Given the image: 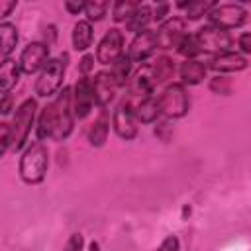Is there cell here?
Listing matches in <instances>:
<instances>
[{
  "label": "cell",
  "instance_id": "22",
  "mask_svg": "<svg viewBox=\"0 0 251 251\" xmlns=\"http://www.w3.org/2000/svg\"><path fill=\"white\" fill-rule=\"evenodd\" d=\"M16 43H18V29L12 24L2 22L0 24V57H2V61L8 59V55L14 51Z\"/></svg>",
  "mask_w": 251,
  "mask_h": 251
},
{
  "label": "cell",
  "instance_id": "37",
  "mask_svg": "<svg viewBox=\"0 0 251 251\" xmlns=\"http://www.w3.org/2000/svg\"><path fill=\"white\" fill-rule=\"evenodd\" d=\"M16 8V2H0V18H6Z\"/></svg>",
  "mask_w": 251,
  "mask_h": 251
},
{
  "label": "cell",
  "instance_id": "5",
  "mask_svg": "<svg viewBox=\"0 0 251 251\" xmlns=\"http://www.w3.org/2000/svg\"><path fill=\"white\" fill-rule=\"evenodd\" d=\"M159 110L167 118H182L188 112V94L182 84H169L159 96Z\"/></svg>",
  "mask_w": 251,
  "mask_h": 251
},
{
  "label": "cell",
  "instance_id": "8",
  "mask_svg": "<svg viewBox=\"0 0 251 251\" xmlns=\"http://www.w3.org/2000/svg\"><path fill=\"white\" fill-rule=\"evenodd\" d=\"M124 57V35L118 27L106 31L96 49V61L102 65H114Z\"/></svg>",
  "mask_w": 251,
  "mask_h": 251
},
{
  "label": "cell",
  "instance_id": "33",
  "mask_svg": "<svg viewBox=\"0 0 251 251\" xmlns=\"http://www.w3.org/2000/svg\"><path fill=\"white\" fill-rule=\"evenodd\" d=\"M92 67H94V57L92 55H84L82 59H80V65H78V71L86 76L90 71H92Z\"/></svg>",
  "mask_w": 251,
  "mask_h": 251
},
{
  "label": "cell",
  "instance_id": "25",
  "mask_svg": "<svg viewBox=\"0 0 251 251\" xmlns=\"http://www.w3.org/2000/svg\"><path fill=\"white\" fill-rule=\"evenodd\" d=\"M176 6L186 12L188 20H200L202 16H208L216 4L214 2H178Z\"/></svg>",
  "mask_w": 251,
  "mask_h": 251
},
{
  "label": "cell",
  "instance_id": "36",
  "mask_svg": "<svg viewBox=\"0 0 251 251\" xmlns=\"http://www.w3.org/2000/svg\"><path fill=\"white\" fill-rule=\"evenodd\" d=\"M84 6L86 4H82V2H65V8H67V12H71V14H78V12H82L84 10Z\"/></svg>",
  "mask_w": 251,
  "mask_h": 251
},
{
  "label": "cell",
  "instance_id": "21",
  "mask_svg": "<svg viewBox=\"0 0 251 251\" xmlns=\"http://www.w3.org/2000/svg\"><path fill=\"white\" fill-rule=\"evenodd\" d=\"M108 131H110V122H108V116L106 112L102 110L100 116L94 120L92 127L88 129V141L92 147H102L106 137H108Z\"/></svg>",
  "mask_w": 251,
  "mask_h": 251
},
{
  "label": "cell",
  "instance_id": "4",
  "mask_svg": "<svg viewBox=\"0 0 251 251\" xmlns=\"http://www.w3.org/2000/svg\"><path fill=\"white\" fill-rule=\"evenodd\" d=\"M35 110H37V102L33 98H27L18 106V110L14 114V120L10 124L12 149L14 151H20L24 147V143L27 141V135H29L33 120H35Z\"/></svg>",
  "mask_w": 251,
  "mask_h": 251
},
{
  "label": "cell",
  "instance_id": "15",
  "mask_svg": "<svg viewBox=\"0 0 251 251\" xmlns=\"http://www.w3.org/2000/svg\"><path fill=\"white\" fill-rule=\"evenodd\" d=\"M210 67L218 73H239L247 67V61L243 55L233 53V51H226L220 55H214L210 59Z\"/></svg>",
  "mask_w": 251,
  "mask_h": 251
},
{
  "label": "cell",
  "instance_id": "24",
  "mask_svg": "<svg viewBox=\"0 0 251 251\" xmlns=\"http://www.w3.org/2000/svg\"><path fill=\"white\" fill-rule=\"evenodd\" d=\"M175 73V63L171 57H159L155 61V65L151 67V75H153V80L155 84H161V82H167Z\"/></svg>",
  "mask_w": 251,
  "mask_h": 251
},
{
  "label": "cell",
  "instance_id": "7",
  "mask_svg": "<svg viewBox=\"0 0 251 251\" xmlns=\"http://www.w3.org/2000/svg\"><path fill=\"white\" fill-rule=\"evenodd\" d=\"M196 37H198V43H200V49L202 53H214V55H220V53H226L229 51L231 47V37L226 29L218 27V25H204L196 31Z\"/></svg>",
  "mask_w": 251,
  "mask_h": 251
},
{
  "label": "cell",
  "instance_id": "11",
  "mask_svg": "<svg viewBox=\"0 0 251 251\" xmlns=\"http://www.w3.org/2000/svg\"><path fill=\"white\" fill-rule=\"evenodd\" d=\"M96 104L94 100V90H92V80L88 76H82L76 80L75 90H73V114L78 120H84L92 106Z\"/></svg>",
  "mask_w": 251,
  "mask_h": 251
},
{
  "label": "cell",
  "instance_id": "32",
  "mask_svg": "<svg viewBox=\"0 0 251 251\" xmlns=\"http://www.w3.org/2000/svg\"><path fill=\"white\" fill-rule=\"evenodd\" d=\"M157 251H178V239H176L175 235L165 237V241L159 245V249H157Z\"/></svg>",
  "mask_w": 251,
  "mask_h": 251
},
{
  "label": "cell",
  "instance_id": "9",
  "mask_svg": "<svg viewBox=\"0 0 251 251\" xmlns=\"http://www.w3.org/2000/svg\"><path fill=\"white\" fill-rule=\"evenodd\" d=\"M114 129L116 133L129 141L137 135V126H135V112H133V104L131 100H124L118 104V108L114 110V118H112Z\"/></svg>",
  "mask_w": 251,
  "mask_h": 251
},
{
  "label": "cell",
  "instance_id": "10",
  "mask_svg": "<svg viewBox=\"0 0 251 251\" xmlns=\"http://www.w3.org/2000/svg\"><path fill=\"white\" fill-rule=\"evenodd\" d=\"M49 61V45L47 43H29L27 47H24L22 55H20V69L25 75H33L39 69H43Z\"/></svg>",
  "mask_w": 251,
  "mask_h": 251
},
{
  "label": "cell",
  "instance_id": "17",
  "mask_svg": "<svg viewBox=\"0 0 251 251\" xmlns=\"http://www.w3.org/2000/svg\"><path fill=\"white\" fill-rule=\"evenodd\" d=\"M180 78L184 84H190V86L200 84L206 78V65L196 59H186L180 65Z\"/></svg>",
  "mask_w": 251,
  "mask_h": 251
},
{
  "label": "cell",
  "instance_id": "27",
  "mask_svg": "<svg viewBox=\"0 0 251 251\" xmlns=\"http://www.w3.org/2000/svg\"><path fill=\"white\" fill-rule=\"evenodd\" d=\"M137 8H139L137 2L120 0V2H116V4L112 6V18H114V22H127V20L133 16V12H135Z\"/></svg>",
  "mask_w": 251,
  "mask_h": 251
},
{
  "label": "cell",
  "instance_id": "3",
  "mask_svg": "<svg viewBox=\"0 0 251 251\" xmlns=\"http://www.w3.org/2000/svg\"><path fill=\"white\" fill-rule=\"evenodd\" d=\"M65 69H67V55L49 59L35 80V94L39 98H49L55 92H59L65 78Z\"/></svg>",
  "mask_w": 251,
  "mask_h": 251
},
{
  "label": "cell",
  "instance_id": "30",
  "mask_svg": "<svg viewBox=\"0 0 251 251\" xmlns=\"http://www.w3.org/2000/svg\"><path fill=\"white\" fill-rule=\"evenodd\" d=\"M210 88L218 94H227L229 92V82L226 76H214L212 82H210Z\"/></svg>",
  "mask_w": 251,
  "mask_h": 251
},
{
  "label": "cell",
  "instance_id": "29",
  "mask_svg": "<svg viewBox=\"0 0 251 251\" xmlns=\"http://www.w3.org/2000/svg\"><path fill=\"white\" fill-rule=\"evenodd\" d=\"M84 12H86L88 20L98 22V20H102V18L106 16V12H108V2H86Z\"/></svg>",
  "mask_w": 251,
  "mask_h": 251
},
{
  "label": "cell",
  "instance_id": "2",
  "mask_svg": "<svg viewBox=\"0 0 251 251\" xmlns=\"http://www.w3.org/2000/svg\"><path fill=\"white\" fill-rule=\"evenodd\" d=\"M49 165V153L47 147L41 141H33L20 159V176L27 184H37L45 178Z\"/></svg>",
  "mask_w": 251,
  "mask_h": 251
},
{
  "label": "cell",
  "instance_id": "23",
  "mask_svg": "<svg viewBox=\"0 0 251 251\" xmlns=\"http://www.w3.org/2000/svg\"><path fill=\"white\" fill-rule=\"evenodd\" d=\"M151 20H153V14H151L149 6H147V4H139V8H137V10L133 12V16L126 22V25H127L129 31H133V33L137 35V33H141V31H147V25H149Z\"/></svg>",
  "mask_w": 251,
  "mask_h": 251
},
{
  "label": "cell",
  "instance_id": "31",
  "mask_svg": "<svg viewBox=\"0 0 251 251\" xmlns=\"http://www.w3.org/2000/svg\"><path fill=\"white\" fill-rule=\"evenodd\" d=\"M63 251H82V235L80 233H73L67 241V245L63 247Z\"/></svg>",
  "mask_w": 251,
  "mask_h": 251
},
{
  "label": "cell",
  "instance_id": "35",
  "mask_svg": "<svg viewBox=\"0 0 251 251\" xmlns=\"http://www.w3.org/2000/svg\"><path fill=\"white\" fill-rule=\"evenodd\" d=\"M167 12H169V4H159V6L155 8L153 20H157V22H161V24H163V18L167 16Z\"/></svg>",
  "mask_w": 251,
  "mask_h": 251
},
{
  "label": "cell",
  "instance_id": "14",
  "mask_svg": "<svg viewBox=\"0 0 251 251\" xmlns=\"http://www.w3.org/2000/svg\"><path fill=\"white\" fill-rule=\"evenodd\" d=\"M157 49V37H155V31H141L133 37L131 45H129V51H127V57L131 61H137V63H143L147 61L153 51Z\"/></svg>",
  "mask_w": 251,
  "mask_h": 251
},
{
  "label": "cell",
  "instance_id": "13",
  "mask_svg": "<svg viewBox=\"0 0 251 251\" xmlns=\"http://www.w3.org/2000/svg\"><path fill=\"white\" fill-rule=\"evenodd\" d=\"M92 90H94V100L100 108H106L112 98L116 96V90H118V82L116 78L112 76V73H96L94 78H92Z\"/></svg>",
  "mask_w": 251,
  "mask_h": 251
},
{
  "label": "cell",
  "instance_id": "6",
  "mask_svg": "<svg viewBox=\"0 0 251 251\" xmlns=\"http://www.w3.org/2000/svg\"><path fill=\"white\" fill-rule=\"evenodd\" d=\"M208 18L212 25H218L222 29H233L245 24L247 10L241 4H216Z\"/></svg>",
  "mask_w": 251,
  "mask_h": 251
},
{
  "label": "cell",
  "instance_id": "12",
  "mask_svg": "<svg viewBox=\"0 0 251 251\" xmlns=\"http://www.w3.org/2000/svg\"><path fill=\"white\" fill-rule=\"evenodd\" d=\"M184 22L180 18H169L165 20L159 29L155 31V37H157V47L159 49H171V47H178L180 39L186 35L184 33Z\"/></svg>",
  "mask_w": 251,
  "mask_h": 251
},
{
  "label": "cell",
  "instance_id": "38",
  "mask_svg": "<svg viewBox=\"0 0 251 251\" xmlns=\"http://www.w3.org/2000/svg\"><path fill=\"white\" fill-rule=\"evenodd\" d=\"M10 110H12V104H10V94H4L2 104H0V112H2V114H8Z\"/></svg>",
  "mask_w": 251,
  "mask_h": 251
},
{
  "label": "cell",
  "instance_id": "16",
  "mask_svg": "<svg viewBox=\"0 0 251 251\" xmlns=\"http://www.w3.org/2000/svg\"><path fill=\"white\" fill-rule=\"evenodd\" d=\"M153 86H155V80H153V75H151V67H143L141 71H137L131 76V82H129V90H131L133 96H137V100L145 98V96H151Z\"/></svg>",
  "mask_w": 251,
  "mask_h": 251
},
{
  "label": "cell",
  "instance_id": "1",
  "mask_svg": "<svg viewBox=\"0 0 251 251\" xmlns=\"http://www.w3.org/2000/svg\"><path fill=\"white\" fill-rule=\"evenodd\" d=\"M71 88L65 86L41 112L37 122V139L63 141L73 131V108H71Z\"/></svg>",
  "mask_w": 251,
  "mask_h": 251
},
{
  "label": "cell",
  "instance_id": "34",
  "mask_svg": "<svg viewBox=\"0 0 251 251\" xmlns=\"http://www.w3.org/2000/svg\"><path fill=\"white\" fill-rule=\"evenodd\" d=\"M237 45H239V49L243 53L251 55V33H241L239 39H237Z\"/></svg>",
  "mask_w": 251,
  "mask_h": 251
},
{
  "label": "cell",
  "instance_id": "19",
  "mask_svg": "<svg viewBox=\"0 0 251 251\" xmlns=\"http://www.w3.org/2000/svg\"><path fill=\"white\" fill-rule=\"evenodd\" d=\"M92 25L88 20H78L73 27V47L76 51H86L92 45Z\"/></svg>",
  "mask_w": 251,
  "mask_h": 251
},
{
  "label": "cell",
  "instance_id": "20",
  "mask_svg": "<svg viewBox=\"0 0 251 251\" xmlns=\"http://www.w3.org/2000/svg\"><path fill=\"white\" fill-rule=\"evenodd\" d=\"M20 63L12 61V59H6L2 61V67H0V86H2V94H8L10 88L20 80Z\"/></svg>",
  "mask_w": 251,
  "mask_h": 251
},
{
  "label": "cell",
  "instance_id": "26",
  "mask_svg": "<svg viewBox=\"0 0 251 251\" xmlns=\"http://www.w3.org/2000/svg\"><path fill=\"white\" fill-rule=\"evenodd\" d=\"M176 51H178L182 57H186V59H194L196 55H200L202 49H200V43H198L196 33H186V35L180 39Z\"/></svg>",
  "mask_w": 251,
  "mask_h": 251
},
{
  "label": "cell",
  "instance_id": "18",
  "mask_svg": "<svg viewBox=\"0 0 251 251\" xmlns=\"http://www.w3.org/2000/svg\"><path fill=\"white\" fill-rule=\"evenodd\" d=\"M133 112H135V118L143 124H151L157 120V116L161 114L159 110V102L151 96H145V98H139L137 104H133Z\"/></svg>",
  "mask_w": 251,
  "mask_h": 251
},
{
  "label": "cell",
  "instance_id": "28",
  "mask_svg": "<svg viewBox=\"0 0 251 251\" xmlns=\"http://www.w3.org/2000/svg\"><path fill=\"white\" fill-rule=\"evenodd\" d=\"M131 59L127 57V55H124L120 61H116L114 65H112V76L116 78V82H118V86H124L126 82H127V78H129V75H131Z\"/></svg>",
  "mask_w": 251,
  "mask_h": 251
},
{
  "label": "cell",
  "instance_id": "39",
  "mask_svg": "<svg viewBox=\"0 0 251 251\" xmlns=\"http://www.w3.org/2000/svg\"><path fill=\"white\" fill-rule=\"evenodd\" d=\"M88 251H100V245H98L96 241H92V243H90V247H88Z\"/></svg>",
  "mask_w": 251,
  "mask_h": 251
}]
</instances>
